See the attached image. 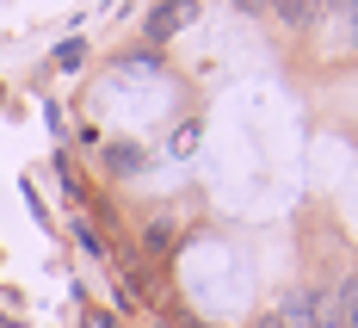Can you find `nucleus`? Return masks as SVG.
<instances>
[{
  "mask_svg": "<svg viewBox=\"0 0 358 328\" xmlns=\"http://www.w3.org/2000/svg\"><path fill=\"white\" fill-rule=\"evenodd\" d=\"M315 297H322V328H358V279H340L334 292Z\"/></svg>",
  "mask_w": 358,
  "mask_h": 328,
  "instance_id": "obj_1",
  "label": "nucleus"
},
{
  "mask_svg": "<svg viewBox=\"0 0 358 328\" xmlns=\"http://www.w3.org/2000/svg\"><path fill=\"white\" fill-rule=\"evenodd\" d=\"M259 328H285V322H278V316H266V322H259Z\"/></svg>",
  "mask_w": 358,
  "mask_h": 328,
  "instance_id": "obj_7",
  "label": "nucleus"
},
{
  "mask_svg": "<svg viewBox=\"0 0 358 328\" xmlns=\"http://www.w3.org/2000/svg\"><path fill=\"white\" fill-rule=\"evenodd\" d=\"M340 13H346V43H352V56H358V0H340Z\"/></svg>",
  "mask_w": 358,
  "mask_h": 328,
  "instance_id": "obj_5",
  "label": "nucleus"
},
{
  "mask_svg": "<svg viewBox=\"0 0 358 328\" xmlns=\"http://www.w3.org/2000/svg\"><path fill=\"white\" fill-rule=\"evenodd\" d=\"M192 13H198V0H173V6H161V13L148 19V37H155V43H161V37H173Z\"/></svg>",
  "mask_w": 358,
  "mask_h": 328,
  "instance_id": "obj_3",
  "label": "nucleus"
},
{
  "mask_svg": "<svg viewBox=\"0 0 358 328\" xmlns=\"http://www.w3.org/2000/svg\"><path fill=\"white\" fill-rule=\"evenodd\" d=\"M278 322L285 328H322V297L315 292H290L285 303H278Z\"/></svg>",
  "mask_w": 358,
  "mask_h": 328,
  "instance_id": "obj_2",
  "label": "nucleus"
},
{
  "mask_svg": "<svg viewBox=\"0 0 358 328\" xmlns=\"http://www.w3.org/2000/svg\"><path fill=\"white\" fill-rule=\"evenodd\" d=\"M272 13L285 19L290 32H303V25H315V13H322V0H272Z\"/></svg>",
  "mask_w": 358,
  "mask_h": 328,
  "instance_id": "obj_4",
  "label": "nucleus"
},
{
  "mask_svg": "<svg viewBox=\"0 0 358 328\" xmlns=\"http://www.w3.org/2000/svg\"><path fill=\"white\" fill-rule=\"evenodd\" d=\"M241 6H248V13H266V6H272V0H241Z\"/></svg>",
  "mask_w": 358,
  "mask_h": 328,
  "instance_id": "obj_6",
  "label": "nucleus"
}]
</instances>
